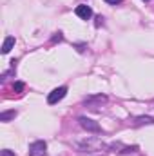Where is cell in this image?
Segmentation results:
<instances>
[{"label": "cell", "instance_id": "cell-6", "mask_svg": "<svg viewBox=\"0 0 154 156\" xmlns=\"http://www.w3.org/2000/svg\"><path fill=\"white\" fill-rule=\"evenodd\" d=\"M75 13H76L78 18H82V20H89V18L93 16V9H91L89 5H85V4H80V5H76Z\"/></svg>", "mask_w": 154, "mask_h": 156}, {"label": "cell", "instance_id": "cell-3", "mask_svg": "<svg viewBox=\"0 0 154 156\" xmlns=\"http://www.w3.org/2000/svg\"><path fill=\"white\" fill-rule=\"evenodd\" d=\"M65 94H67V87H56V89H53L49 94H47V104H58L60 100H64L65 98Z\"/></svg>", "mask_w": 154, "mask_h": 156}, {"label": "cell", "instance_id": "cell-13", "mask_svg": "<svg viewBox=\"0 0 154 156\" xmlns=\"http://www.w3.org/2000/svg\"><path fill=\"white\" fill-rule=\"evenodd\" d=\"M107 4H111V5H116V4H121L123 0H105Z\"/></svg>", "mask_w": 154, "mask_h": 156}, {"label": "cell", "instance_id": "cell-5", "mask_svg": "<svg viewBox=\"0 0 154 156\" xmlns=\"http://www.w3.org/2000/svg\"><path fill=\"white\" fill-rule=\"evenodd\" d=\"M45 151H47V144L44 140H37L29 145V154L31 156H45Z\"/></svg>", "mask_w": 154, "mask_h": 156}, {"label": "cell", "instance_id": "cell-14", "mask_svg": "<svg viewBox=\"0 0 154 156\" xmlns=\"http://www.w3.org/2000/svg\"><path fill=\"white\" fill-rule=\"evenodd\" d=\"M96 20H98V22H96V26H100V24H103V16H98Z\"/></svg>", "mask_w": 154, "mask_h": 156}, {"label": "cell", "instance_id": "cell-1", "mask_svg": "<svg viewBox=\"0 0 154 156\" xmlns=\"http://www.w3.org/2000/svg\"><path fill=\"white\" fill-rule=\"evenodd\" d=\"M75 147L80 153H105V151H109V144L102 142L100 138L78 140V142H75Z\"/></svg>", "mask_w": 154, "mask_h": 156}, {"label": "cell", "instance_id": "cell-7", "mask_svg": "<svg viewBox=\"0 0 154 156\" xmlns=\"http://www.w3.org/2000/svg\"><path fill=\"white\" fill-rule=\"evenodd\" d=\"M13 45H15V37H7L2 44V55H7L13 49Z\"/></svg>", "mask_w": 154, "mask_h": 156}, {"label": "cell", "instance_id": "cell-11", "mask_svg": "<svg viewBox=\"0 0 154 156\" xmlns=\"http://www.w3.org/2000/svg\"><path fill=\"white\" fill-rule=\"evenodd\" d=\"M62 38H64V37H62V33L58 31V33H54V37H53V42H60Z\"/></svg>", "mask_w": 154, "mask_h": 156}, {"label": "cell", "instance_id": "cell-15", "mask_svg": "<svg viewBox=\"0 0 154 156\" xmlns=\"http://www.w3.org/2000/svg\"><path fill=\"white\" fill-rule=\"evenodd\" d=\"M145 2H149V0H145Z\"/></svg>", "mask_w": 154, "mask_h": 156}, {"label": "cell", "instance_id": "cell-10", "mask_svg": "<svg viewBox=\"0 0 154 156\" xmlns=\"http://www.w3.org/2000/svg\"><path fill=\"white\" fill-rule=\"evenodd\" d=\"M24 87H26V83H24V82H15V83H13L15 93H22V91H24Z\"/></svg>", "mask_w": 154, "mask_h": 156}, {"label": "cell", "instance_id": "cell-8", "mask_svg": "<svg viewBox=\"0 0 154 156\" xmlns=\"http://www.w3.org/2000/svg\"><path fill=\"white\" fill-rule=\"evenodd\" d=\"M15 116H16V111H4V113H0V122H9Z\"/></svg>", "mask_w": 154, "mask_h": 156}, {"label": "cell", "instance_id": "cell-12", "mask_svg": "<svg viewBox=\"0 0 154 156\" xmlns=\"http://www.w3.org/2000/svg\"><path fill=\"white\" fill-rule=\"evenodd\" d=\"M0 154H2V156H15V153H13V151H9V149H4Z\"/></svg>", "mask_w": 154, "mask_h": 156}, {"label": "cell", "instance_id": "cell-2", "mask_svg": "<svg viewBox=\"0 0 154 156\" xmlns=\"http://www.w3.org/2000/svg\"><path fill=\"white\" fill-rule=\"evenodd\" d=\"M105 102H107V96H105V94H93V96H87V98L83 100V105H85L87 109H98V107H102Z\"/></svg>", "mask_w": 154, "mask_h": 156}, {"label": "cell", "instance_id": "cell-9", "mask_svg": "<svg viewBox=\"0 0 154 156\" xmlns=\"http://www.w3.org/2000/svg\"><path fill=\"white\" fill-rule=\"evenodd\" d=\"M143 123H154L152 116H138L134 120V125H143Z\"/></svg>", "mask_w": 154, "mask_h": 156}, {"label": "cell", "instance_id": "cell-4", "mask_svg": "<svg viewBox=\"0 0 154 156\" xmlns=\"http://www.w3.org/2000/svg\"><path fill=\"white\" fill-rule=\"evenodd\" d=\"M78 122H80V125H82L87 133H100V131H102V127H100L94 120H91V118H87V116H80Z\"/></svg>", "mask_w": 154, "mask_h": 156}]
</instances>
